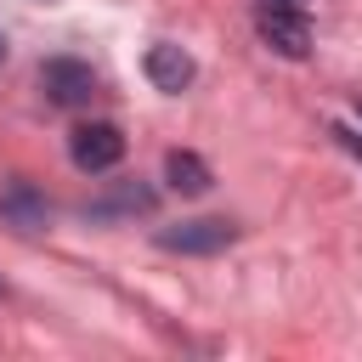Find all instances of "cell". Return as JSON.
Segmentation results:
<instances>
[{
	"label": "cell",
	"mask_w": 362,
	"mask_h": 362,
	"mask_svg": "<svg viewBox=\"0 0 362 362\" xmlns=\"http://www.w3.org/2000/svg\"><path fill=\"white\" fill-rule=\"evenodd\" d=\"M255 28H260V40L277 51V57H305L311 51V17L300 11V6H288V0H266L260 11H255Z\"/></svg>",
	"instance_id": "cell-1"
},
{
	"label": "cell",
	"mask_w": 362,
	"mask_h": 362,
	"mask_svg": "<svg viewBox=\"0 0 362 362\" xmlns=\"http://www.w3.org/2000/svg\"><path fill=\"white\" fill-rule=\"evenodd\" d=\"M0 221L17 226V232H45V226H51V204H45L28 181H11V187L0 192Z\"/></svg>",
	"instance_id": "cell-6"
},
{
	"label": "cell",
	"mask_w": 362,
	"mask_h": 362,
	"mask_svg": "<svg viewBox=\"0 0 362 362\" xmlns=\"http://www.w3.org/2000/svg\"><path fill=\"white\" fill-rule=\"evenodd\" d=\"M40 90H45L57 107H85V102L96 96V74H90V62H79V57H51V62H40Z\"/></svg>",
	"instance_id": "cell-4"
},
{
	"label": "cell",
	"mask_w": 362,
	"mask_h": 362,
	"mask_svg": "<svg viewBox=\"0 0 362 362\" xmlns=\"http://www.w3.org/2000/svg\"><path fill=\"white\" fill-rule=\"evenodd\" d=\"M164 181L175 187V192H187V198H198V192H209V164L198 158V153H187V147H175V153H164Z\"/></svg>",
	"instance_id": "cell-8"
},
{
	"label": "cell",
	"mask_w": 362,
	"mask_h": 362,
	"mask_svg": "<svg viewBox=\"0 0 362 362\" xmlns=\"http://www.w3.org/2000/svg\"><path fill=\"white\" fill-rule=\"evenodd\" d=\"M0 62H6V40H0Z\"/></svg>",
	"instance_id": "cell-10"
},
{
	"label": "cell",
	"mask_w": 362,
	"mask_h": 362,
	"mask_svg": "<svg viewBox=\"0 0 362 362\" xmlns=\"http://www.w3.org/2000/svg\"><path fill=\"white\" fill-rule=\"evenodd\" d=\"M288 6H300V0H288Z\"/></svg>",
	"instance_id": "cell-11"
},
{
	"label": "cell",
	"mask_w": 362,
	"mask_h": 362,
	"mask_svg": "<svg viewBox=\"0 0 362 362\" xmlns=\"http://www.w3.org/2000/svg\"><path fill=\"white\" fill-rule=\"evenodd\" d=\"M232 243H238V226L215 221V215H198V221H181V226L158 232V249H170V255H221Z\"/></svg>",
	"instance_id": "cell-3"
},
{
	"label": "cell",
	"mask_w": 362,
	"mask_h": 362,
	"mask_svg": "<svg viewBox=\"0 0 362 362\" xmlns=\"http://www.w3.org/2000/svg\"><path fill=\"white\" fill-rule=\"evenodd\" d=\"M356 107H362V102H356Z\"/></svg>",
	"instance_id": "cell-12"
},
{
	"label": "cell",
	"mask_w": 362,
	"mask_h": 362,
	"mask_svg": "<svg viewBox=\"0 0 362 362\" xmlns=\"http://www.w3.org/2000/svg\"><path fill=\"white\" fill-rule=\"evenodd\" d=\"M141 68H147V79L158 85V90H187L192 85V74H198V62L181 51V45H170V40H158V45H147V57H141Z\"/></svg>",
	"instance_id": "cell-5"
},
{
	"label": "cell",
	"mask_w": 362,
	"mask_h": 362,
	"mask_svg": "<svg viewBox=\"0 0 362 362\" xmlns=\"http://www.w3.org/2000/svg\"><path fill=\"white\" fill-rule=\"evenodd\" d=\"M334 136H339V147H345V153H356V158H362V136H356V130H345V124H334Z\"/></svg>",
	"instance_id": "cell-9"
},
{
	"label": "cell",
	"mask_w": 362,
	"mask_h": 362,
	"mask_svg": "<svg viewBox=\"0 0 362 362\" xmlns=\"http://www.w3.org/2000/svg\"><path fill=\"white\" fill-rule=\"evenodd\" d=\"M153 204H158V192L153 187H141V181H119L107 198H96L85 215H96V221H113V215H153Z\"/></svg>",
	"instance_id": "cell-7"
},
{
	"label": "cell",
	"mask_w": 362,
	"mask_h": 362,
	"mask_svg": "<svg viewBox=\"0 0 362 362\" xmlns=\"http://www.w3.org/2000/svg\"><path fill=\"white\" fill-rule=\"evenodd\" d=\"M68 158H74V170H85V175H107V170L124 158V130L107 124V119H90V124H79V130L68 136Z\"/></svg>",
	"instance_id": "cell-2"
}]
</instances>
